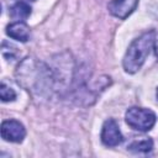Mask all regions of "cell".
<instances>
[{
  "label": "cell",
  "mask_w": 158,
  "mask_h": 158,
  "mask_svg": "<svg viewBox=\"0 0 158 158\" xmlns=\"http://www.w3.org/2000/svg\"><path fill=\"white\" fill-rule=\"evenodd\" d=\"M16 77L19 84L37 94H43L51 89L53 83L51 70L43 63L37 62L33 58H27L19 65Z\"/></svg>",
  "instance_id": "6da1fadb"
},
{
  "label": "cell",
  "mask_w": 158,
  "mask_h": 158,
  "mask_svg": "<svg viewBox=\"0 0 158 158\" xmlns=\"http://www.w3.org/2000/svg\"><path fill=\"white\" fill-rule=\"evenodd\" d=\"M152 148H153V141L151 138L135 141L128 146V149L132 152H149Z\"/></svg>",
  "instance_id": "9c48e42d"
},
{
  "label": "cell",
  "mask_w": 158,
  "mask_h": 158,
  "mask_svg": "<svg viewBox=\"0 0 158 158\" xmlns=\"http://www.w3.org/2000/svg\"><path fill=\"white\" fill-rule=\"evenodd\" d=\"M122 135L118 128V125L115 120L109 118L104 122L101 131V141L107 147H115L122 142Z\"/></svg>",
  "instance_id": "5b68a950"
},
{
  "label": "cell",
  "mask_w": 158,
  "mask_h": 158,
  "mask_svg": "<svg viewBox=\"0 0 158 158\" xmlns=\"http://www.w3.org/2000/svg\"><path fill=\"white\" fill-rule=\"evenodd\" d=\"M154 42H156V32L148 31V32H144L138 38H136L130 44L123 57V68L127 73L133 74L138 69H141Z\"/></svg>",
  "instance_id": "7a4b0ae2"
},
{
  "label": "cell",
  "mask_w": 158,
  "mask_h": 158,
  "mask_svg": "<svg viewBox=\"0 0 158 158\" xmlns=\"http://www.w3.org/2000/svg\"><path fill=\"white\" fill-rule=\"evenodd\" d=\"M156 53L158 54V37L156 38Z\"/></svg>",
  "instance_id": "8fae6325"
},
{
  "label": "cell",
  "mask_w": 158,
  "mask_h": 158,
  "mask_svg": "<svg viewBox=\"0 0 158 158\" xmlns=\"http://www.w3.org/2000/svg\"><path fill=\"white\" fill-rule=\"evenodd\" d=\"M6 33L11 38L17 40L20 42H26L30 38V28L26 23H23L21 21H17V22L9 25L6 27Z\"/></svg>",
  "instance_id": "52a82bcc"
},
{
  "label": "cell",
  "mask_w": 158,
  "mask_h": 158,
  "mask_svg": "<svg viewBox=\"0 0 158 158\" xmlns=\"http://www.w3.org/2000/svg\"><path fill=\"white\" fill-rule=\"evenodd\" d=\"M126 122L137 131H149L156 123V115L152 110L144 107H131L126 112Z\"/></svg>",
  "instance_id": "3957f363"
},
{
  "label": "cell",
  "mask_w": 158,
  "mask_h": 158,
  "mask_svg": "<svg viewBox=\"0 0 158 158\" xmlns=\"http://www.w3.org/2000/svg\"><path fill=\"white\" fill-rule=\"evenodd\" d=\"M138 0H111L107 9L111 15L118 19H126L137 6Z\"/></svg>",
  "instance_id": "8992f818"
},
{
  "label": "cell",
  "mask_w": 158,
  "mask_h": 158,
  "mask_svg": "<svg viewBox=\"0 0 158 158\" xmlns=\"http://www.w3.org/2000/svg\"><path fill=\"white\" fill-rule=\"evenodd\" d=\"M0 98H1L2 101H12V100H15L16 94H15L14 89L7 86L5 83H1V85H0Z\"/></svg>",
  "instance_id": "30bf717a"
},
{
  "label": "cell",
  "mask_w": 158,
  "mask_h": 158,
  "mask_svg": "<svg viewBox=\"0 0 158 158\" xmlns=\"http://www.w3.org/2000/svg\"><path fill=\"white\" fill-rule=\"evenodd\" d=\"M19 1H35V0H19Z\"/></svg>",
  "instance_id": "7c38bea8"
},
{
  "label": "cell",
  "mask_w": 158,
  "mask_h": 158,
  "mask_svg": "<svg viewBox=\"0 0 158 158\" xmlns=\"http://www.w3.org/2000/svg\"><path fill=\"white\" fill-rule=\"evenodd\" d=\"M26 136L23 125L16 120H6L1 125V137L9 142H21Z\"/></svg>",
  "instance_id": "277c9868"
},
{
  "label": "cell",
  "mask_w": 158,
  "mask_h": 158,
  "mask_svg": "<svg viewBox=\"0 0 158 158\" xmlns=\"http://www.w3.org/2000/svg\"><path fill=\"white\" fill-rule=\"evenodd\" d=\"M157 98H158V89H157Z\"/></svg>",
  "instance_id": "4fadbf2b"
},
{
  "label": "cell",
  "mask_w": 158,
  "mask_h": 158,
  "mask_svg": "<svg viewBox=\"0 0 158 158\" xmlns=\"http://www.w3.org/2000/svg\"><path fill=\"white\" fill-rule=\"evenodd\" d=\"M30 14H31V7L23 1L16 2L10 9V16L12 19H15V20H19V21L26 20L30 16Z\"/></svg>",
  "instance_id": "ba28073f"
}]
</instances>
